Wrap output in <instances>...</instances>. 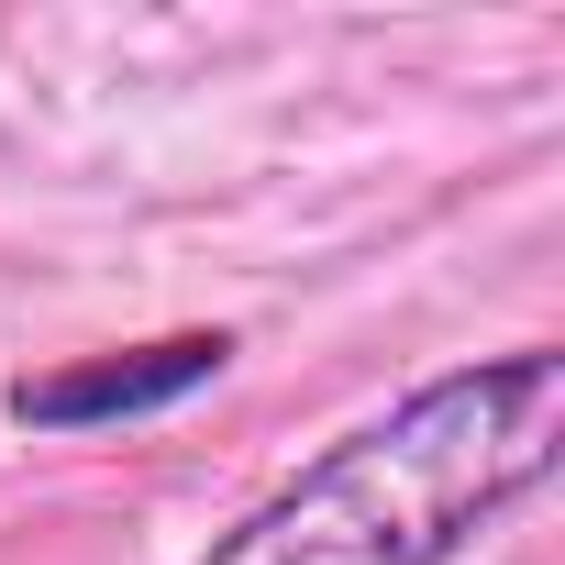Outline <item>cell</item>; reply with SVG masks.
I'll list each match as a JSON object with an SVG mask.
<instances>
[{
  "mask_svg": "<svg viewBox=\"0 0 565 565\" xmlns=\"http://www.w3.org/2000/svg\"><path fill=\"white\" fill-rule=\"evenodd\" d=\"M565 355L521 344L411 388L388 422L344 433L277 499H255L200 565H455L554 477Z\"/></svg>",
  "mask_w": 565,
  "mask_h": 565,
  "instance_id": "6da1fadb",
  "label": "cell"
},
{
  "mask_svg": "<svg viewBox=\"0 0 565 565\" xmlns=\"http://www.w3.org/2000/svg\"><path fill=\"white\" fill-rule=\"evenodd\" d=\"M222 366H233V344H222V333H167V344H134V355L67 366V377H23V388H12V422H34V433L145 422V411H178L189 388H211Z\"/></svg>",
  "mask_w": 565,
  "mask_h": 565,
  "instance_id": "7a4b0ae2",
  "label": "cell"
}]
</instances>
